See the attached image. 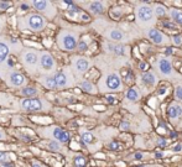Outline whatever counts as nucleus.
Segmentation results:
<instances>
[{
  "label": "nucleus",
  "mask_w": 182,
  "mask_h": 167,
  "mask_svg": "<svg viewBox=\"0 0 182 167\" xmlns=\"http://www.w3.org/2000/svg\"><path fill=\"white\" fill-rule=\"evenodd\" d=\"M14 108L20 113L35 114V113H50L54 105L44 95L35 98H20L15 101Z\"/></svg>",
  "instance_id": "nucleus-1"
},
{
  "label": "nucleus",
  "mask_w": 182,
  "mask_h": 167,
  "mask_svg": "<svg viewBox=\"0 0 182 167\" xmlns=\"http://www.w3.org/2000/svg\"><path fill=\"white\" fill-rule=\"evenodd\" d=\"M82 29L83 27H78V26L61 27L56 36L57 47L63 52H74L77 43L81 38V34L83 31Z\"/></svg>",
  "instance_id": "nucleus-2"
},
{
  "label": "nucleus",
  "mask_w": 182,
  "mask_h": 167,
  "mask_svg": "<svg viewBox=\"0 0 182 167\" xmlns=\"http://www.w3.org/2000/svg\"><path fill=\"white\" fill-rule=\"evenodd\" d=\"M98 93L102 94H112V93H120L124 92L125 85L120 73L118 72H107L98 79L96 84Z\"/></svg>",
  "instance_id": "nucleus-3"
},
{
  "label": "nucleus",
  "mask_w": 182,
  "mask_h": 167,
  "mask_svg": "<svg viewBox=\"0 0 182 167\" xmlns=\"http://www.w3.org/2000/svg\"><path fill=\"white\" fill-rule=\"evenodd\" d=\"M47 24L48 21L35 11H30L26 15L19 16L16 22L19 31H28L34 34L42 32L47 27Z\"/></svg>",
  "instance_id": "nucleus-4"
},
{
  "label": "nucleus",
  "mask_w": 182,
  "mask_h": 167,
  "mask_svg": "<svg viewBox=\"0 0 182 167\" xmlns=\"http://www.w3.org/2000/svg\"><path fill=\"white\" fill-rule=\"evenodd\" d=\"M35 133L42 137V139H47V140H56L58 143H61L62 145L68 144L72 135L70 131H67L66 129L58 126V125H45V126H37L35 127Z\"/></svg>",
  "instance_id": "nucleus-5"
},
{
  "label": "nucleus",
  "mask_w": 182,
  "mask_h": 167,
  "mask_svg": "<svg viewBox=\"0 0 182 167\" xmlns=\"http://www.w3.org/2000/svg\"><path fill=\"white\" fill-rule=\"evenodd\" d=\"M38 56H40V50L26 46H24L22 51L18 56L22 68L31 77L38 75Z\"/></svg>",
  "instance_id": "nucleus-6"
},
{
  "label": "nucleus",
  "mask_w": 182,
  "mask_h": 167,
  "mask_svg": "<svg viewBox=\"0 0 182 167\" xmlns=\"http://www.w3.org/2000/svg\"><path fill=\"white\" fill-rule=\"evenodd\" d=\"M134 14H135L136 24L140 27L148 30V29L155 26L156 18L154 15L151 3H144V2L136 3L135 8H134Z\"/></svg>",
  "instance_id": "nucleus-7"
},
{
  "label": "nucleus",
  "mask_w": 182,
  "mask_h": 167,
  "mask_svg": "<svg viewBox=\"0 0 182 167\" xmlns=\"http://www.w3.org/2000/svg\"><path fill=\"white\" fill-rule=\"evenodd\" d=\"M154 67H155L156 74H158L159 78H161V79H165L168 82H175L176 79L180 78V74L174 68L171 59L164 55H160L156 57Z\"/></svg>",
  "instance_id": "nucleus-8"
},
{
  "label": "nucleus",
  "mask_w": 182,
  "mask_h": 167,
  "mask_svg": "<svg viewBox=\"0 0 182 167\" xmlns=\"http://www.w3.org/2000/svg\"><path fill=\"white\" fill-rule=\"evenodd\" d=\"M0 78L3 79V82L8 88L11 89H21L22 87L29 84L28 77L15 68L6 69L2 67V69H0Z\"/></svg>",
  "instance_id": "nucleus-9"
},
{
  "label": "nucleus",
  "mask_w": 182,
  "mask_h": 167,
  "mask_svg": "<svg viewBox=\"0 0 182 167\" xmlns=\"http://www.w3.org/2000/svg\"><path fill=\"white\" fill-rule=\"evenodd\" d=\"M54 79H55L56 92L66 91V89H70V88H73L77 85V81L74 78L70 66H64L63 68H58L54 73Z\"/></svg>",
  "instance_id": "nucleus-10"
},
{
  "label": "nucleus",
  "mask_w": 182,
  "mask_h": 167,
  "mask_svg": "<svg viewBox=\"0 0 182 167\" xmlns=\"http://www.w3.org/2000/svg\"><path fill=\"white\" fill-rule=\"evenodd\" d=\"M29 3L30 6L35 10V12L44 16L47 21L54 20L58 14L56 4L54 2H50V0H31Z\"/></svg>",
  "instance_id": "nucleus-11"
},
{
  "label": "nucleus",
  "mask_w": 182,
  "mask_h": 167,
  "mask_svg": "<svg viewBox=\"0 0 182 167\" xmlns=\"http://www.w3.org/2000/svg\"><path fill=\"white\" fill-rule=\"evenodd\" d=\"M92 59L89 57L82 56V55H76L71 57V71L74 75L76 81L78 82L83 78V75L92 68Z\"/></svg>",
  "instance_id": "nucleus-12"
},
{
  "label": "nucleus",
  "mask_w": 182,
  "mask_h": 167,
  "mask_svg": "<svg viewBox=\"0 0 182 167\" xmlns=\"http://www.w3.org/2000/svg\"><path fill=\"white\" fill-rule=\"evenodd\" d=\"M58 69L57 61L55 56L47 50H40L38 56V75L41 74H52Z\"/></svg>",
  "instance_id": "nucleus-13"
},
{
  "label": "nucleus",
  "mask_w": 182,
  "mask_h": 167,
  "mask_svg": "<svg viewBox=\"0 0 182 167\" xmlns=\"http://www.w3.org/2000/svg\"><path fill=\"white\" fill-rule=\"evenodd\" d=\"M109 2H100V0H93V2H78L76 5H80V8L87 11L92 16H100L108 10Z\"/></svg>",
  "instance_id": "nucleus-14"
},
{
  "label": "nucleus",
  "mask_w": 182,
  "mask_h": 167,
  "mask_svg": "<svg viewBox=\"0 0 182 167\" xmlns=\"http://www.w3.org/2000/svg\"><path fill=\"white\" fill-rule=\"evenodd\" d=\"M159 75L156 74L155 71H146L144 73H141L140 77H139V83H140V87L139 89H142L146 94L152 92L155 88H158V84H159Z\"/></svg>",
  "instance_id": "nucleus-15"
},
{
  "label": "nucleus",
  "mask_w": 182,
  "mask_h": 167,
  "mask_svg": "<svg viewBox=\"0 0 182 167\" xmlns=\"http://www.w3.org/2000/svg\"><path fill=\"white\" fill-rule=\"evenodd\" d=\"M145 35L148 37V40L151 43H154L155 46H168L170 47V45H171L170 37H168L164 31H161L160 29H156L155 26L148 29L145 31Z\"/></svg>",
  "instance_id": "nucleus-16"
},
{
  "label": "nucleus",
  "mask_w": 182,
  "mask_h": 167,
  "mask_svg": "<svg viewBox=\"0 0 182 167\" xmlns=\"http://www.w3.org/2000/svg\"><path fill=\"white\" fill-rule=\"evenodd\" d=\"M102 35L107 38V41L115 42V43H123L128 41V35L120 27H116V26H109L107 29H104Z\"/></svg>",
  "instance_id": "nucleus-17"
},
{
  "label": "nucleus",
  "mask_w": 182,
  "mask_h": 167,
  "mask_svg": "<svg viewBox=\"0 0 182 167\" xmlns=\"http://www.w3.org/2000/svg\"><path fill=\"white\" fill-rule=\"evenodd\" d=\"M104 52L110 53L113 56L116 57H125L129 56V46L123 45V43H115V42H110V41H104L102 43Z\"/></svg>",
  "instance_id": "nucleus-18"
},
{
  "label": "nucleus",
  "mask_w": 182,
  "mask_h": 167,
  "mask_svg": "<svg viewBox=\"0 0 182 167\" xmlns=\"http://www.w3.org/2000/svg\"><path fill=\"white\" fill-rule=\"evenodd\" d=\"M167 118L172 124H176L182 118V104L177 101H172L167 108Z\"/></svg>",
  "instance_id": "nucleus-19"
},
{
  "label": "nucleus",
  "mask_w": 182,
  "mask_h": 167,
  "mask_svg": "<svg viewBox=\"0 0 182 167\" xmlns=\"http://www.w3.org/2000/svg\"><path fill=\"white\" fill-rule=\"evenodd\" d=\"M6 42H8L9 50H10V55L11 56H19L24 48V45H22L20 38H18L15 36H6Z\"/></svg>",
  "instance_id": "nucleus-20"
},
{
  "label": "nucleus",
  "mask_w": 182,
  "mask_h": 167,
  "mask_svg": "<svg viewBox=\"0 0 182 167\" xmlns=\"http://www.w3.org/2000/svg\"><path fill=\"white\" fill-rule=\"evenodd\" d=\"M77 87L81 89L82 92L84 93H88V94H92V95H96L98 94V89H97V85L90 81V79H87V78H82L77 82Z\"/></svg>",
  "instance_id": "nucleus-21"
},
{
  "label": "nucleus",
  "mask_w": 182,
  "mask_h": 167,
  "mask_svg": "<svg viewBox=\"0 0 182 167\" xmlns=\"http://www.w3.org/2000/svg\"><path fill=\"white\" fill-rule=\"evenodd\" d=\"M19 94L21 98H35V97H42V92L38 89L36 85L28 84L19 89Z\"/></svg>",
  "instance_id": "nucleus-22"
},
{
  "label": "nucleus",
  "mask_w": 182,
  "mask_h": 167,
  "mask_svg": "<svg viewBox=\"0 0 182 167\" xmlns=\"http://www.w3.org/2000/svg\"><path fill=\"white\" fill-rule=\"evenodd\" d=\"M141 91L139 89L138 85H133V87H129L125 92V97L124 99L129 103H138L141 99Z\"/></svg>",
  "instance_id": "nucleus-23"
},
{
  "label": "nucleus",
  "mask_w": 182,
  "mask_h": 167,
  "mask_svg": "<svg viewBox=\"0 0 182 167\" xmlns=\"http://www.w3.org/2000/svg\"><path fill=\"white\" fill-rule=\"evenodd\" d=\"M10 56V50L6 42V35H0V69H2L4 62Z\"/></svg>",
  "instance_id": "nucleus-24"
},
{
  "label": "nucleus",
  "mask_w": 182,
  "mask_h": 167,
  "mask_svg": "<svg viewBox=\"0 0 182 167\" xmlns=\"http://www.w3.org/2000/svg\"><path fill=\"white\" fill-rule=\"evenodd\" d=\"M167 16L170 18L172 22H175L178 27H182V10L178 8H168Z\"/></svg>",
  "instance_id": "nucleus-25"
},
{
  "label": "nucleus",
  "mask_w": 182,
  "mask_h": 167,
  "mask_svg": "<svg viewBox=\"0 0 182 167\" xmlns=\"http://www.w3.org/2000/svg\"><path fill=\"white\" fill-rule=\"evenodd\" d=\"M152 5V10H154V15L156 18V20L158 19H161L164 20L165 16H167V10L168 8H166L165 5L160 4V3H155V4H151Z\"/></svg>",
  "instance_id": "nucleus-26"
},
{
  "label": "nucleus",
  "mask_w": 182,
  "mask_h": 167,
  "mask_svg": "<svg viewBox=\"0 0 182 167\" xmlns=\"http://www.w3.org/2000/svg\"><path fill=\"white\" fill-rule=\"evenodd\" d=\"M90 43H92V38H89V37H82L80 38V41H78L77 43V47H76V52L78 53H84L88 51Z\"/></svg>",
  "instance_id": "nucleus-27"
},
{
  "label": "nucleus",
  "mask_w": 182,
  "mask_h": 167,
  "mask_svg": "<svg viewBox=\"0 0 182 167\" xmlns=\"http://www.w3.org/2000/svg\"><path fill=\"white\" fill-rule=\"evenodd\" d=\"M63 147L64 146L56 140H48L45 145V149L51 152H63Z\"/></svg>",
  "instance_id": "nucleus-28"
},
{
  "label": "nucleus",
  "mask_w": 182,
  "mask_h": 167,
  "mask_svg": "<svg viewBox=\"0 0 182 167\" xmlns=\"http://www.w3.org/2000/svg\"><path fill=\"white\" fill-rule=\"evenodd\" d=\"M72 165L73 167H86L87 165V159L82 153H74L72 157Z\"/></svg>",
  "instance_id": "nucleus-29"
},
{
  "label": "nucleus",
  "mask_w": 182,
  "mask_h": 167,
  "mask_svg": "<svg viewBox=\"0 0 182 167\" xmlns=\"http://www.w3.org/2000/svg\"><path fill=\"white\" fill-rule=\"evenodd\" d=\"M81 140H82V143L87 146H90L93 144V141H94V135L90 133V131H86L83 130L81 133Z\"/></svg>",
  "instance_id": "nucleus-30"
},
{
  "label": "nucleus",
  "mask_w": 182,
  "mask_h": 167,
  "mask_svg": "<svg viewBox=\"0 0 182 167\" xmlns=\"http://www.w3.org/2000/svg\"><path fill=\"white\" fill-rule=\"evenodd\" d=\"M174 99L182 104V83H177L174 88Z\"/></svg>",
  "instance_id": "nucleus-31"
},
{
  "label": "nucleus",
  "mask_w": 182,
  "mask_h": 167,
  "mask_svg": "<svg viewBox=\"0 0 182 167\" xmlns=\"http://www.w3.org/2000/svg\"><path fill=\"white\" fill-rule=\"evenodd\" d=\"M161 25H162V27L164 29H167V30H170V31H177L180 27L177 26V25L175 22H172L170 19H164L161 21Z\"/></svg>",
  "instance_id": "nucleus-32"
},
{
  "label": "nucleus",
  "mask_w": 182,
  "mask_h": 167,
  "mask_svg": "<svg viewBox=\"0 0 182 167\" xmlns=\"http://www.w3.org/2000/svg\"><path fill=\"white\" fill-rule=\"evenodd\" d=\"M18 5V9L20 11H24V12H29L31 10V6H30V3L29 2H16L15 3Z\"/></svg>",
  "instance_id": "nucleus-33"
},
{
  "label": "nucleus",
  "mask_w": 182,
  "mask_h": 167,
  "mask_svg": "<svg viewBox=\"0 0 182 167\" xmlns=\"http://www.w3.org/2000/svg\"><path fill=\"white\" fill-rule=\"evenodd\" d=\"M12 6L11 2H6V0H0V14L2 12H5L6 10H9Z\"/></svg>",
  "instance_id": "nucleus-34"
},
{
  "label": "nucleus",
  "mask_w": 182,
  "mask_h": 167,
  "mask_svg": "<svg viewBox=\"0 0 182 167\" xmlns=\"http://www.w3.org/2000/svg\"><path fill=\"white\" fill-rule=\"evenodd\" d=\"M170 41H171V43H172V45H175V46H180V45H182V35H181V34H176V35H174V36L170 38Z\"/></svg>",
  "instance_id": "nucleus-35"
},
{
  "label": "nucleus",
  "mask_w": 182,
  "mask_h": 167,
  "mask_svg": "<svg viewBox=\"0 0 182 167\" xmlns=\"http://www.w3.org/2000/svg\"><path fill=\"white\" fill-rule=\"evenodd\" d=\"M107 147L109 149V150H112V151H118V150H120V144L118 143V141H115V140H113V141H110V143H108L107 144Z\"/></svg>",
  "instance_id": "nucleus-36"
},
{
  "label": "nucleus",
  "mask_w": 182,
  "mask_h": 167,
  "mask_svg": "<svg viewBox=\"0 0 182 167\" xmlns=\"http://www.w3.org/2000/svg\"><path fill=\"white\" fill-rule=\"evenodd\" d=\"M5 29H6V19L4 15L0 14V35H4Z\"/></svg>",
  "instance_id": "nucleus-37"
},
{
  "label": "nucleus",
  "mask_w": 182,
  "mask_h": 167,
  "mask_svg": "<svg viewBox=\"0 0 182 167\" xmlns=\"http://www.w3.org/2000/svg\"><path fill=\"white\" fill-rule=\"evenodd\" d=\"M149 63L146 62V61H140L139 62V69L141 71V73H144V72H146V71H149Z\"/></svg>",
  "instance_id": "nucleus-38"
},
{
  "label": "nucleus",
  "mask_w": 182,
  "mask_h": 167,
  "mask_svg": "<svg viewBox=\"0 0 182 167\" xmlns=\"http://www.w3.org/2000/svg\"><path fill=\"white\" fill-rule=\"evenodd\" d=\"M16 136H18L20 140L25 141V143H30V141H32V137H31L30 135H26V134H22V133H18Z\"/></svg>",
  "instance_id": "nucleus-39"
},
{
  "label": "nucleus",
  "mask_w": 182,
  "mask_h": 167,
  "mask_svg": "<svg viewBox=\"0 0 182 167\" xmlns=\"http://www.w3.org/2000/svg\"><path fill=\"white\" fill-rule=\"evenodd\" d=\"M130 123L128 121V120H124V121H122L120 123V125H119V127H120V130H123V131H129L130 130Z\"/></svg>",
  "instance_id": "nucleus-40"
},
{
  "label": "nucleus",
  "mask_w": 182,
  "mask_h": 167,
  "mask_svg": "<svg viewBox=\"0 0 182 167\" xmlns=\"http://www.w3.org/2000/svg\"><path fill=\"white\" fill-rule=\"evenodd\" d=\"M5 161H10V155L8 152H2V151H0V163H3Z\"/></svg>",
  "instance_id": "nucleus-41"
},
{
  "label": "nucleus",
  "mask_w": 182,
  "mask_h": 167,
  "mask_svg": "<svg viewBox=\"0 0 182 167\" xmlns=\"http://www.w3.org/2000/svg\"><path fill=\"white\" fill-rule=\"evenodd\" d=\"M8 140H9V135L3 127H0V141H8Z\"/></svg>",
  "instance_id": "nucleus-42"
},
{
  "label": "nucleus",
  "mask_w": 182,
  "mask_h": 167,
  "mask_svg": "<svg viewBox=\"0 0 182 167\" xmlns=\"http://www.w3.org/2000/svg\"><path fill=\"white\" fill-rule=\"evenodd\" d=\"M166 145H167V141H166L165 137H159L158 139V146L159 147H165Z\"/></svg>",
  "instance_id": "nucleus-43"
},
{
  "label": "nucleus",
  "mask_w": 182,
  "mask_h": 167,
  "mask_svg": "<svg viewBox=\"0 0 182 167\" xmlns=\"http://www.w3.org/2000/svg\"><path fill=\"white\" fill-rule=\"evenodd\" d=\"M0 167H15V163L10 160V161H5L3 163H0Z\"/></svg>",
  "instance_id": "nucleus-44"
},
{
  "label": "nucleus",
  "mask_w": 182,
  "mask_h": 167,
  "mask_svg": "<svg viewBox=\"0 0 182 167\" xmlns=\"http://www.w3.org/2000/svg\"><path fill=\"white\" fill-rule=\"evenodd\" d=\"M31 167H47V166H46V165H44V163H41L40 161L34 160V161L31 162Z\"/></svg>",
  "instance_id": "nucleus-45"
},
{
  "label": "nucleus",
  "mask_w": 182,
  "mask_h": 167,
  "mask_svg": "<svg viewBox=\"0 0 182 167\" xmlns=\"http://www.w3.org/2000/svg\"><path fill=\"white\" fill-rule=\"evenodd\" d=\"M144 153H142V152H135L134 153V155H133V159L134 160H142V159H144Z\"/></svg>",
  "instance_id": "nucleus-46"
},
{
  "label": "nucleus",
  "mask_w": 182,
  "mask_h": 167,
  "mask_svg": "<svg viewBox=\"0 0 182 167\" xmlns=\"http://www.w3.org/2000/svg\"><path fill=\"white\" fill-rule=\"evenodd\" d=\"M181 150H182V144H176L172 146V151H175V152H178Z\"/></svg>",
  "instance_id": "nucleus-47"
},
{
  "label": "nucleus",
  "mask_w": 182,
  "mask_h": 167,
  "mask_svg": "<svg viewBox=\"0 0 182 167\" xmlns=\"http://www.w3.org/2000/svg\"><path fill=\"white\" fill-rule=\"evenodd\" d=\"M171 55H172V47H167V48L165 50V53H164V56L168 57V56H171Z\"/></svg>",
  "instance_id": "nucleus-48"
},
{
  "label": "nucleus",
  "mask_w": 182,
  "mask_h": 167,
  "mask_svg": "<svg viewBox=\"0 0 182 167\" xmlns=\"http://www.w3.org/2000/svg\"><path fill=\"white\" fill-rule=\"evenodd\" d=\"M162 156H164V153H162L161 151L155 152V157H156V159H162Z\"/></svg>",
  "instance_id": "nucleus-49"
},
{
  "label": "nucleus",
  "mask_w": 182,
  "mask_h": 167,
  "mask_svg": "<svg viewBox=\"0 0 182 167\" xmlns=\"http://www.w3.org/2000/svg\"><path fill=\"white\" fill-rule=\"evenodd\" d=\"M106 100H107L108 103H115V101H116V99H114L113 97H107Z\"/></svg>",
  "instance_id": "nucleus-50"
},
{
  "label": "nucleus",
  "mask_w": 182,
  "mask_h": 167,
  "mask_svg": "<svg viewBox=\"0 0 182 167\" xmlns=\"http://www.w3.org/2000/svg\"><path fill=\"white\" fill-rule=\"evenodd\" d=\"M170 137H171V139H176V137H177V133H175V131H170Z\"/></svg>",
  "instance_id": "nucleus-51"
},
{
  "label": "nucleus",
  "mask_w": 182,
  "mask_h": 167,
  "mask_svg": "<svg viewBox=\"0 0 182 167\" xmlns=\"http://www.w3.org/2000/svg\"><path fill=\"white\" fill-rule=\"evenodd\" d=\"M135 167H149V166H135Z\"/></svg>",
  "instance_id": "nucleus-52"
},
{
  "label": "nucleus",
  "mask_w": 182,
  "mask_h": 167,
  "mask_svg": "<svg viewBox=\"0 0 182 167\" xmlns=\"http://www.w3.org/2000/svg\"><path fill=\"white\" fill-rule=\"evenodd\" d=\"M0 108H2V107H0Z\"/></svg>",
  "instance_id": "nucleus-53"
}]
</instances>
